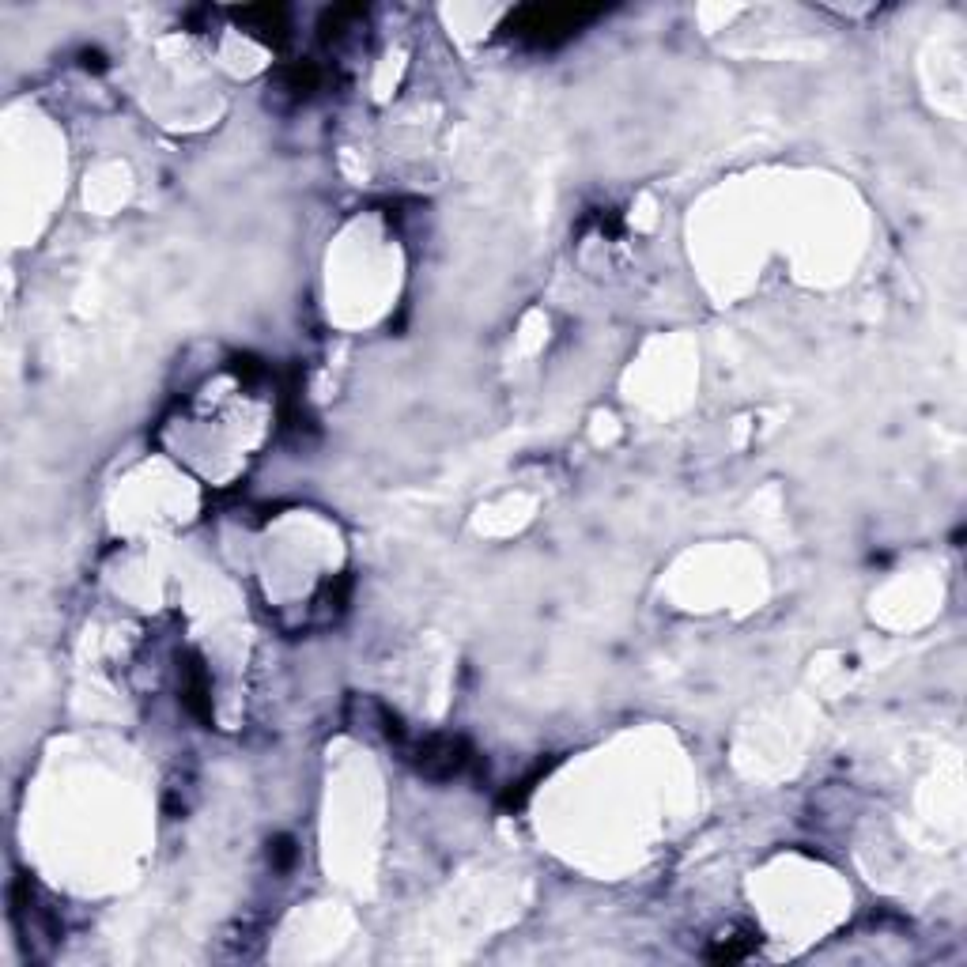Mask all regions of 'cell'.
Instances as JSON below:
<instances>
[{
	"mask_svg": "<svg viewBox=\"0 0 967 967\" xmlns=\"http://www.w3.org/2000/svg\"><path fill=\"white\" fill-rule=\"evenodd\" d=\"M756 941L760 937L752 934V930H741V934H722V937H714V949L707 952L711 960H718V964H730V960H745L748 952L756 949Z\"/></svg>",
	"mask_w": 967,
	"mask_h": 967,
	"instance_id": "obj_4",
	"label": "cell"
},
{
	"mask_svg": "<svg viewBox=\"0 0 967 967\" xmlns=\"http://www.w3.org/2000/svg\"><path fill=\"white\" fill-rule=\"evenodd\" d=\"M597 16V8H571V4H537V8H522L510 19V31L518 34L529 46H556L563 38L578 34L582 23H590Z\"/></svg>",
	"mask_w": 967,
	"mask_h": 967,
	"instance_id": "obj_1",
	"label": "cell"
},
{
	"mask_svg": "<svg viewBox=\"0 0 967 967\" xmlns=\"http://www.w3.org/2000/svg\"><path fill=\"white\" fill-rule=\"evenodd\" d=\"M291 858H295V847H291V839H276V850H272V862H276V866L284 869V866H288V862H291Z\"/></svg>",
	"mask_w": 967,
	"mask_h": 967,
	"instance_id": "obj_5",
	"label": "cell"
},
{
	"mask_svg": "<svg viewBox=\"0 0 967 967\" xmlns=\"http://www.w3.org/2000/svg\"><path fill=\"white\" fill-rule=\"evenodd\" d=\"M408 760H412L416 771L427 775V779H454V775H461V771L469 767L473 748L465 745L461 737H446V733H439V737L420 741V745L412 748Z\"/></svg>",
	"mask_w": 967,
	"mask_h": 967,
	"instance_id": "obj_2",
	"label": "cell"
},
{
	"mask_svg": "<svg viewBox=\"0 0 967 967\" xmlns=\"http://www.w3.org/2000/svg\"><path fill=\"white\" fill-rule=\"evenodd\" d=\"M182 696H186V707L197 718H208L212 714V696H208V677H204L201 662H193L182 669Z\"/></svg>",
	"mask_w": 967,
	"mask_h": 967,
	"instance_id": "obj_3",
	"label": "cell"
}]
</instances>
